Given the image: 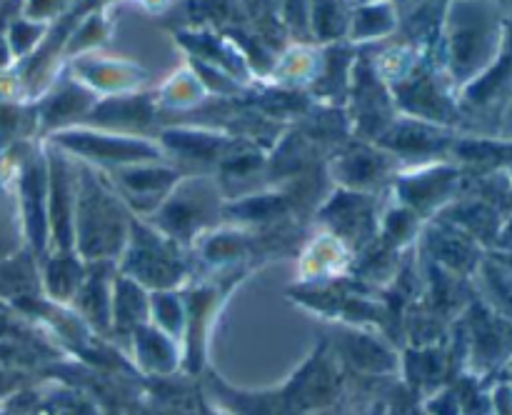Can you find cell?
<instances>
[{"mask_svg": "<svg viewBox=\"0 0 512 415\" xmlns=\"http://www.w3.org/2000/svg\"><path fill=\"white\" fill-rule=\"evenodd\" d=\"M498 45V18L483 0H463L453 10V65L463 78L490 63Z\"/></svg>", "mask_w": 512, "mask_h": 415, "instance_id": "6da1fadb", "label": "cell"}, {"mask_svg": "<svg viewBox=\"0 0 512 415\" xmlns=\"http://www.w3.org/2000/svg\"><path fill=\"white\" fill-rule=\"evenodd\" d=\"M475 328V353L483 363L493 365L505 360L512 353V323L505 318H495L493 313H483Z\"/></svg>", "mask_w": 512, "mask_h": 415, "instance_id": "7a4b0ae2", "label": "cell"}, {"mask_svg": "<svg viewBox=\"0 0 512 415\" xmlns=\"http://www.w3.org/2000/svg\"><path fill=\"white\" fill-rule=\"evenodd\" d=\"M488 288L493 293V305L498 308L500 318L510 320L512 323V270L503 268H490L488 270Z\"/></svg>", "mask_w": 512, "mask_h": 415, "instance_id": "3957f363", "label": "cell"}, {"mask_svg": "<svg viewBox=\"0 0 512 415\" xmlns=\"http://www.w3.org/2000/svg\"><path fill=\"white\" fill-rule=\"evenodd\" d=\"M313 23L323 38H330L343 28V8L335 0H315Z\"/></svg>", "mask_w": 512, "mask_h": 415, "instance_id": "277c9868", "label": "cell"}, {"mask_svg": "<svg viewBox=\"0 0 512 415\" xmlns=\"http://www.w3.org/2000/svg\"><path fill=\"white\" fill-rule=\"evenodd\" d=\"M35 38H38V28L23 23V20L13 23V28H10V48H13L15 55L25 53L35 43Z\"/></svg>", "mask_w": 512, "mask_h": 415, "instance_id": "5b68a950", "label": "cell"}, {"mask_svg": "<svg viewBox=\"0 0 512 415\" xmlns=\"http://www.w3.org/2000/svg\"><path fill=\"white\" fill-rule=\"evenodd\" d=\"M493 410H495V415H512V385L510 383H503L498 390H495Z\"/></svg>", "mask_w": 512, "mask_h": 415, "instance_id": "8992f818", "label": "cell"}, {"mask_svg": "<svg viewBox=\"0 0 512 415\" xmlns=\"http://www.w3.org/2000/svg\"><path fill=\"white\" fill-rule=\"evenodd\" d=\"M503 245L508 250H512V223L508 225V228H505V233H503Z\"/></svg>", "mask_w": 512, "mask_h": 415, "instance_id": "52a82bcc", "label": "cell"}, {"mask_svg": "<svg viewBox=\"0 0 512 415\" xmlns=\"http://www.w3.org/2000/svg\"><path fill=\"white\" fill-rule=\"evenodd\" d=\"M510 385H512V383H510Z\"/></svg>", "mask_w": 512, "mask_h": 415, "instance_id": "ba28073f", "label": "cell"}]
</instances>
